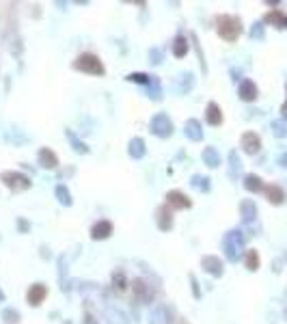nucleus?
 I'll list each match as a JSON object with an SVG mask.
<instances>
[{
    "mask_svg": "<svg viewBox=\"0 0 287 324\" xmlns=\"http://www.w3.org/2000/svg\"><path fill=\"white\" fill-rule=\"evenodd\" d=\"M65 137H67V140H69V143H71V147H74V151H76V154H89V151H91V149H89V145L85 143V140H80V139H78V134L74 132V130H65Z\"/></svg>",
    "mask_w": 287,
    "mask_h": 324,
    "instance_id": "412c9836",
    "label": "nucleus"
},
{
    "mask_svg": "<svg viewBox=\"0 0 287 324\" xmlns=\"http://www.w3.org/2000/svg\"><path fill=\"white\" fill-rule=\"evenodd\" d=\"M279 162H281V164H283V167L287 169V154H283V156H281V158H279Z\"/></svg>",
    "mask_w": 287,
    "mask_h": 324,
    "instance_id": "37998d69",
    "label": "nucleus"
},
{
    "mask_svg": "<svg viewBox=\"0 0 287 324\" xmlns=\"http://www.w3.org/2000/svg\"><path fill=\"white\" fill-rule=\"evenodd\" d=\"M54 194H56V199H58V203L61 205H69L74 203V199H71V192H69V188L65 186V184H58L56 188H54Z\"/></svg>",
    "mask_w": 287,
    "mask_h": 324,
    "instance_id": "cd10ccee",
    "label": "nucleus"
},
{
    "mask_svg": "<svg viewBox=\"0 0 287 324\" xmlns=\"http://www.w3.org/2000/svg\"><path fill=\"white\" fill-rule=\"evenodd\" d=\"M149 132L155 134L160 139H169L173 134V121L166 113H155L151 119H149Z\"/></svg>",
    "mask_w": 287,
    "mask_h": 324,
    "instance_id": "39448f33",
    "label": "nucleus"
},
{
    "mask_svg": "<svg viewBox=\"0 0 287 324\" xmlns=\"http://www.w3.org/2000/svg\"><path fill=\"white\" fill-rule=\"evenodd\" d=\"M17 320H20V311H15V309H4L2 311V322L4 324H15Z\"/></svg>",
    "mask_w": 287,
    "mask_h": 324,
    "instance_id": "72a5a7b5",
    "label": "nucleus"
},
{
    "mask_svg": "<svg viewBox=\"0 0 287 324\" xmlns=\"http://www.w3.org/2000/svg\"><path fill=\"white\" fill-rule=\"evenodd\" d=\"M240 171H242V160L238 156V151H229V178L238 180L240 178Z\"/></svg>",
    "mask_w": 287,
    "mask_h": 324,
    "instance_id": "a878e982",
    "label": "nucleus"
},
{
    "mask_svg": "<svg viewBox=\"0 0 287 324\" xmlns=\"http://www.w3.org/2000/svg\"><path fill=\"white\" fill-rule=\"evenodd\" d=\"M149 324H173V309L169 305H155L149 314Z\"/></svg>",
    "mask_w": 287,
    "mask_h": 324,
    "instance_id": "6e6552de",
    "label": "nucleus"
},
{
    "mask_svg": "<svg viewBox=\"0 0 287 324\" xmlns=\"http://www.w3.org/2000/svg\"><path fill=\"white\" fill-rule=\"evenodd\" d=\"M153 221H155V225H158L160 231H171L173 229V210L166 203L160 205L153 214Z\"/></svg>",
    "mask_w": 287,
    "mask_h": 324,
    "instance_id": "423d86ee",
    "label": "nucleus"
},
{
    "mask_svg": "<svg viewBox=\"0 0 287 324\" xmlns=\"http://www.w3.org/2000/svg\"><path fill=\"white\" fill-rule=\"evenodd\" d=\"M147 89H149V97L151 99H162V85H160L158 76H151V78H149Z\"/></svg>",
    "mask_w": 287,
    "mask_h": 324,
    "instance_id": "c85d7f7f",
    "label": "nucleus"
},
{
    "mask_svg": "<svg viewBox=\"0 0 287 324\" xmlns=\"http://www.w3.org/2000/svg\"><path fill=\"white\" fill-rule=\"evenodd\" d=\"M74 69L76 72H82V74H91V76H104L106 74V67L101 63V58L93 52H82L78 54V58L74 61Z\"/></svg>",
    "mask_w": 287,
    "mask_h": 324,
    "instance_id": "f257e3e1",
    "label": "nucleus"
},
{
    "mask_svg": "<svg viewBox=\"0 0 287 324\" xmlns=\"http://www.w3.org/2000/svg\"><path fill=\"white\" fill-rule=\"evenodd\" d=\"M264 22H268V24H274L279 31H285V28H287V15L283 13V11H279V9L270 11V13L264 17Z\"/></svg>",
    "mask_w": 287,
    "mask_h": 324,
    "instance_id": "4be33fe9",
    "label": "nucleus"
},
{
    "mask_svg": "<svg viewBox=\"0 0 287 324\" xmlns=\"http://www.w3.org/2000/svg\"><path fill=\"white\" fill-rule=\"evenodd\" d=\"M112 285H115L117 290H125V273L123 270H115V273H112Z\"/></svg>",
    "mask_w": 287,
    "mask_h": 324,
    "instance_id": "f704fd0d",
    "label": "nucleus"
},
{
    "mask_svg": "<svg viewBox=\"0 0 287 324\" xmlns=\"http://www.w3.org/2000/svg\"><path fill=\"white\" fill-rule=\"evenodd\" d=\"M194 87V74L192 72H182L179 74V91L188 93Z\"/></svg>",
    "mask_w": 287,
    "mask_h": 324,
    "instance_id": "c756f323",
    "label": "nucleus"
},
{
    "mask_svg": "<svg viewBox=\"0 0 287 324\" xmlns=\"http://www.w3.org/2000/svg\"><path fill=\"white\" fill-rule=\"evenodd\" d=\"M201 266H203V270H205L207 275H212V277H223V273H225V266H223V262H220V257H216V255H205L201 259Z\"/></svg>",
    "mask_w": 287,
    "mask_h": 324,
    "instance_id": "f8f14e48",
    "label": "nucleus"
},
{
    "mask_svg": "<svg viewBox=\"0 0 287 324\" xmlns=\"http://www.w3.org/2000/svg\"><path fill=\"white\" fill-rule=\"evenodd\" d=\"M112 223L110 221H106V219H101V221H97L95 225L91 227V238L93 240H108L110 235H112Z\"/></svg>",
    "mask_w": 287,
    "mask_h": 324,
    "instance_id": "4468645a",
    "label": "nucleus"
},
{
    "mask_svg": "<svg viewBox=\"0 0 287 324\" xmlns=\"http://www.w3.org/2000/svg\"><path fill=\"white\" fill-rule=\"evenodd\" d=\"M0 180H2L4 186H7L9 190H13V192H24V190H28V188L33 186L31 178L20 173V171H2V173H0Z\"/></svg>",
    "mask_w": 287,
    "mask_h": 324,
    "instance_id": "20e7f679",
    "label": "nucleus"
},
{
    "mask_svg": "<svg viewBox=\"0 0 287 324\" xmlns=\"http://www.w3.org/2000/svg\"><path fill=\"white\" fill-rule=\"evenodd\" d=\"M190 283H192V294L194 298H201V290H199V283H196V277L190 275Z\"/></svg>",
    "mask_w": 287,
    "mask_h": 324,
    "instance_id": "58836bf2",
    "label": "nucleus"
},
{
    "mask_svg": "<svg viewBox=\"0 0 287 324\" xmlns=\"http://www.w3.org/2000/svg\"><path fill=\"white\" fill-rule=\"evenodd\" d=\"M205 121L210 126H220L223 123V110H220V106L216 102H210L205 106Z\"/></svg>",
    "mask_w": 287,
    "mask_h": 324,
    "instance_id": "f3484780",
    "label": "nucleus"
},
{
    "mask_svg": "<svg viewBox=\"0 0 287 324\" xmlns=\"http://www.w3.org/2000/svg\"><path fill=\"white\" fill-rule=\"evenodd\" d=\"M164 199H166V205H169L171 210H190L192 208V201H190L182 190H169Z\"/></svg>",
    "mask_w": 287,
    "mask_h": 324,
    "instance_id": "0eeeda50",
    "label": "nucleus"
},
{
    "mask_svg": "<svg viewBox=\"0 0 287 324\" xmlns=\"http://www.w3.org/2000/svg\"><path fill=\"white\" fill-rule=\"evenodd\" d=\"M184 132L190 140H201L203 139V126L199 119H188L186 126H184Z\"/></svg>",
    "mask_w": 287,
    "mask_h": 324,
    "instance_id": "6ab92c4d",
    "label": "nucleus"
},
{
    "mask_svg": "<svg viewBox=\"0 0 287 324\" xmlns=\"http://www.w3.org/2000/svg\"><path fill=\"white\" fill-rule=\"evenodd\" d=\"M250 37L253 39H264V24L261 22H255L253 28H250Z\"/></svg>",
    "mask_w": 287,
    "mask_h": 324,
    "instance_id": "4c0bfd02",
    "label": "nucleus"
},
{
    "mask_svg": "<svg viewBox=\"0 0 287 324\" xmlns=\"http://www.w3.org/2000/svg\"><path fill=\"white\" fill-rule=\"evenodd\" d=\"M272 132H274V137L285 139L287 137V123H283V121H272Z\"/></svg>",
    "mask_w": 287,
    "mask_h": 324,
    "instance_id": "c9c22d12",
    "label": "nucleus"
},
{
    "mask_svg": "<svg viewBox=\"0 0 287 324\" xmlns=\"http://www.w3.org/2000/svg\"><path fill=\"white\" fill-rule=\"evenodd\" d=\"M2 300H4V292L0 290V303H2Z\"/></svg>",
    "mask_w": 287,
    "mask_h": 324,
    "instance_id": "c03bdc74",
    "label": "nucleus"
},
{
    "mask_svg": "<svg viewBox=\"0 0 287 324\" xmlns=\"http://www.w3.org/2000/svg\"><path fill=\"white\" fill-rule=\"evenodd\" d=\"M162 50H160V48H151V50H149V63H151V65H160V63H162Z\"/></svg>",
    "mask_w": 287,
    "mask_h": 324,
    "instance_id": "e433bc0d",
    "label": "nucleus"
},
{
    "mask_svg": "<svg viewBox=\"0 0 287 324\" xmlns=\"http://www.w3.org/2000/svg\"><path fill=\"white\" fill-rule=\"evenodd\" d=\"M244 188H246L248 192H264V180L259 178V175H255V173H248L246 178H244Z\"/></svg>",
    "mask_w": 287,
    "mask_h": 324,
    "instance_id": "b1692460",
    "label": "nucleus"
},
{
    "mask_svg": "<svg viewBox=\"0 0 287 324\" xmlns=\"http://www.w3.org/2000/svg\"><path fill=\"white\" fill-rule=\"evenodd\" d=\"M240 216H242V221L246 223V225H250V223L257 219V205L250 201V199H244V201L240 203Z\"/></svg>",
    "mask_w": 287,
    "mask_h": 324,
    "instance_id": "a211bd4d",
    "label": "nucleus"
},
{
    "mask_svg": "<svg viewBox=\"0 0 287 324\" xmlns=\"http://www.w3.org/2000/svg\"><path fill=\"white\" fill-rule=\"evenodd\" d=\"M216 31L225 41H236L242 35V20L238 15H218Z\"/></svg>",
    "mask_w": 287,
    "mask_h": 324,
    "instance_id": "7ed1b4c3",
    "label": "nucleus"
},
{
    "mask_svg": "<svg viewBox=\"0 0 287 324\" xmlns=\"http://www.w3.org/2000/svg\"><path fill=\"white\" fill-rule=\"evenodd\" d=\"M46 296H48V287L44 283H33L26 292V303L31 305V307H39L46 300Z\"/></svg>",
    "mask_w": 287,
    "mask_h": 324,
    "instance_id": "9b49d317",
    "label": "nucleus"
},
{
    "mask_svg": "<svg viewBox=\"0 0 287 324\" xmlns=\"http://www.w3.org/2000/svg\"><path fill=\"white\" fill-rule=\"evenodd\" d=\"M281 115H283V119H287V102L281 106Z\"/></svg>",
    "mask_w": 287,
    "mask_h": 324,
    "instance_id": "79ce46f5",
    "label": "nucleus"
},
{
    "mask_svg": "<svg viewBox=\"0 0 287 324\" xmlns=\"http://www.w3.org/2000/svg\"><path fill=\"white\" fill-rule=\"evenodd\" d=\"M240 143H242V149L246 151V154H257V151L261 149V139L257 137L255 132H244L242 134V139H240Z\"/></svg>",
    "mask_w": 287,
    "mask_h": 324,
    "instance_id": "2eb2a0df",
    "label": "nucleus"
},
{
    "mask_svg": "<svg viewBox=\"0 0 287 324\" xmlns=\"http://www.w3.org/2000/svg\"><path fill=\"white\" fill-rule=\"evenodd\" d=\"M188 48H190L188 39L184 37V35H175V39H173V44H171V52H173V54H175L177 58H184L188 54Z\"/></svg>",
    "mask_w": 287,
    "mask_h": 324,
    "instance_id": "aec40b11",
    "label": "nucleus"
},
{
    "mask_svg": "<svg viewBox=\"0 0 287 324\" xmlns=\"http://www.w3.org/2000/svg\"><path fill=\"white\" fill-rule=\"evenodd\" d=\"M17 227H20V231L22 233H28V229H31V225H28L24 219H17Z\"/></svg>",
    "mask_w": 287,
    "mask_h": 324,
    "instance_id": "ea45409f",
    "label": "nucleus"
},
{
    "mask_svg": "<svg viewBox=\"0 0 287 324\" xmlns=\"http://www.w3.org/2000/svg\"><path fill=\"white\" fill-rule=\"evenodd\" d=\"M106 316H108L110 324H130L123 311H119V309H115V307H110L108 311H106Z\"/></svg>",
    "mask_w": 287,
    "mask_h": 324,
    "instance_id": "2f4dec72",
    "label": "nucleus"
},
{
    "mask_svg": "<svg viewBox=\"0 0 287 324\" xmlns=\"http://www.w3.org/2000/svg\"><path fill=\"white\" fill-rule=\"evenodd\" d=\"M210 178H205V175H192L190 178V186L194 188V190H199V192H210V188H212V184H210Z\"/></svg>",
    "mask_w": 287,
    "mask_h": 324,
    "instance_id": "bb28decb",
    "label": "nucleus"
},
{
    "mask_svg": "<svg viewBox=\"0 0 287 324\" xmlns=\"http://www.w3.org/2000/svg\"><path fill=\"white\" fill-rule=\"evenodd\" d=\"M85 324H97V322H95V318H93L91 314H87V316H85Z\"/></svg>",
    "mask_w": 287,
    "mask_h": 324,
    "instance_id": "a19ab883",
    "label": "nucleus"
},
{
    "mask_svg": "<svg viewBox=\"0 0 287 324\" xmlns=\"http://www.w3.org/2000/svg\"><path fill=\"white\" fill-rule=\"evenodd\" d=\"M128 154H130V158H134V160H141V158L147 154L145 140H143L141 137L130 139V143H128Z\"/></svg>",
    "mask_w": 287,
    "mask_h": 324,
    "instance_id": "dca6fc26",
    "label": "nucleus"
},
{
    "mask_svg": "<svg viewBox=\"0 0 287 324\" xmlns=\"http://www.w3.org/2000/svg\"><path fill=\"white\" fill-rule=\"evenodd\" d=\"M132 287H134V298H139L141 303H151L153 300V290L145 279H134Z\"/></svg>",
    "mask_w": 287,
    "mask_h": 324,
    "instance_id": "ddd939ff",
    "label": "nucleus"
},
{
    "mask_svg": "<svg viewBox=\"0 0 287 324\" xmlns=\"http://www.w3.org/2000/svg\"><path fill=\"white\" fill-rule=\"evenodd\" d=\"M257 95H259V89H257V85L250 78H244L240 85H238V97H240L242 102H255Z\"/></svg>",
    "mask_w": 287,
    "mask_h": 324,
    "instance_id": "1a4fd4ad",
    "label": "nucleus"
},
{
    "mask_svg": "<svg viewBox=\"0 0 287 324\" xmlns=\"http://www.w3.org/2000/svg\"><path fill=\"white\" fill-rule=\"evenodd\" d=\"M149 78H151V76H147V74H143V72H132V74H128V82H139V85H149Z\"/></svg>",
    "mask_w": 287,
    "mask_h": 324,
    "instance_id": "473e14b6",
    "label": "nucleus"
},
{
    "mask_svg": "<svg viewBox=\"0 0 287 324\" xmlns=\"http://www.w3.org/2000/svg\"><path fill=\"white\" fill-rule=\"evenodd\" d=\"M223 251H225V257L229 259V262H240L242 251H244V235H242L240 229H231V231L225 233Z\"/></svg>",
    "mask_w": 287,
    "mask_h": 324,
    "instance_id": "f03ea898",
    "label": "nucleus"
},
{
    "mask_svg": "<svg viewBox=\"0 0 287 324\" xmlns=\"http://www.w3.org/2000/svg\"><path fill=\"white\" fill-rule=\"evenodd\" d=\"M201 158H203V162H205L210 169H216L218 164H220V154H218L216 147H205V149H203V154H201Z\"/></svg>",
    "mask_w": 287,
    "mask_h": 324,
    "instance_id": "393cba45",
    "label": "nucleus"
},
{
    "mask_svg": "<svg viewBox=\"0 0 287 324\" xmlns=\"http://www.w3.org/2000/svg\"><path fill=\"white\" fill-rule=\"evenodd\" d=\"M244 264H246V268L250 270V273H255V270L259 268V255H257L255 249L246 251V255H244Z\"/></svg>",
    "mask_w": 287,
    "mask_h": 324,
    "instance_id": "7c9ffc66",
    "label": "nucleus"
},
{
    "mask_svg": "<svg viewBox=\"0 0 287 324\" xmlns=\"http://www.w3.org/2000/svg\"><path fill=\"white\" fill-rule=\"evenodd\" d=\"M264 192H266V197H268V201L274 203V205H281L285 201V192H283V188L277 186V184H270V186H266L264 188Z\"/></svg>",
    "mask_w": 287,
    "mask_h": 324,
    "instance_id": "5701e85b",
    "label": "nucleus"
},
{
    "mask_svg": "<svg viewBox=\"0 0 287 324\" xmlns=\"http://www.w3.org/2000/svg\"><path fill=\"white\" fill-rule=\"evenodd\" d=\"M37 162H39L41 169H48V171L58 169V156H56V151L50 149V147H41L39 154H37Z\"/></svg>",
    "mask_w": 287,
    "mask_h": 324,
    "instance_id": "9d476101",
    "label": "nucleus"
}]
</instances>
